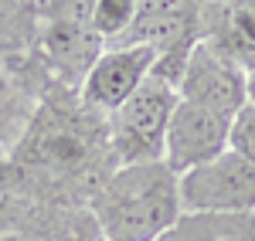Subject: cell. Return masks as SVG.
Returning a JSON list of instances; mask_svg holds the SVG:
<instances>
[{
	"label": "cell",
	"instance_id": "cell-1",
	"mask_svg": "<svg viewBox=\"0 0 255 241\" xmlns=\"http://www.w3.org/2000/svg\"><path fill=\"white\" fill-rule=\"evenodd\" d=\"M116 166L106 119L92 112L85 102L65 105V102H44L38 112H31V122L24 126L20 140L10 146L7 177L10 187L31 183V187H79L89 183L92 197L106 183Z\"/></svg>",
	"mask_w": 255,
	"mask_h": 241
},
{
	"label": "cell",
	"instance_id": "cell-2",
	"mask_svg": "<svg viewBox=\"0 0 255 241\" xmlns=\"http://www.w3.org/2000/svg\"><path fill=\"white\" fill-rule=\"evenodd\" d=\"M89 211L106 241H160L184 221L177 173L163 160L116 166Z\"/></svg>",
	"mask_w": 255,
	"mask_h": 241
},
{
	"label": "cell",
	"instance_id": "cell-3",
	"mask_svg": "<svg viewBox=\"0 0 255 241\" xmlns=\"http://www.w3.org/2000/svg\"><path fill=\"white\" fill-rule=\"evenodd\" d=\"M177 102H180L177 88L157 79H146L106 119V136H109L116 166L163 160V140H167V126Z\"/></svg>",
	"mask_w": 255,
	"mask_h": 241
},
{
	"label": "cell",
	"instance_id": "cell-4",
	"mask_svg": "<svg viewBox=\"0 0 255 241\" xmlns=\"http://www.w3.org/2000/svg\"><path fill=\"white\" fill-rule=\"evenodd\" d=\"M177 190L184 214H255V166L232 150L180 173Z\"/></svg>",
	"mask_w": 255,
	"mask_h": 241
},
{
	"label": "cell",
	"instance_id": "cell-5",
	"mask_svg": "<svg viewBox=\"0 0 255 241\" xmlns=\"http://www.w3.org/2000/svg\"><path fill=\"white\" fill-rule=\"evenodd\" d=\"M180 102H191L201 109H211L218 116H235L238 109L249 102L245 88V72L232 58H225L211 41H197L191 48V58L184 68V79L177 85Z\"/></svg>",
	"mask_w": 255,
	"mask_h": 241
},
{
	"label": "cell",
	"instance_id": "cell-6",
	"mask_svg": "<svg viewBox=\"0 0 255 241\" xmlns=\"http://www.w3.org/2000/svg\"><path fill=\"white\" fill-rule=\"evenodd\" d=\"M153 61H157V51L146 44H109L85 72L79 99L102 119H109L150 79Z\"/></svg>",
	"mask_w": 255,
	"mask_h": 241
},
{
	"label": "cell",
	"instance_id": "cell-7",
	"mask_svg": "<svg viewBox=\"0 0 255 241\" xmlns=\"http://www.w3.org/2000/svg\"><path fill=\"white\" fill-rule=\"evenodd\" d=\"M58 7L51 10L48 27H44V55L51 61V68L65 81H82L85 72L92 68V61L102 55V38L96 34L89 7L92 0H55Z\"/></svg>",
	"mask_w": 255,
	"mask_h": 241
},
{
	"label": "cell",
	"instance_id": "cell-8",
	"mask_svg": "<svg viewBox=\"0 0 255 241\" xmlns=\"http://www.w3.org/2000/svg\"><path fill=\"white\" fill-rule=\"evenodd\" d=\"M228 129H232L228 116H218L191 102H177L163 140V163L180 177L201 163L215 160L228 150Z\"/></svg>",
	"mask_w": 255,
	"mask_h": 241
},
{
	"label": "cell",
	"instance_id": "cell-9",
	"mask_svg": "<svg viewBox=\"0 0 255 241\" xmlns=\"http://www.w3.org/2000/svg\"><path fill=\"white\" fill-rule=\"evenodd\" d=\"M215 20L218 24H208L201 38L249 72L255 65V0H221Z\"/></svg>",
	"mask_w": 255,
	"mask_h": 241
},
{
	"label": "cell",
	"instance_id": "cell-10",
	"mask_svg": "<svg viewBox=\"0 0 255 241\" xmlns=\"http://www.w3.org/2000/svg\"><path fill=\"white\" fill-rule=\"evenodd\" d=\"M160 241H255V214H184V221Z\"/></svg>",
	"mask_w": 255,
	"mask_h": 241
},
{
	"label": "cell",
	"instance_id": "cell-11",
	"mask_svg": "<svg viewBox=\"0 0 255 241\" xmlns=\"http://www.w3.org/2000/svg\"><path fill=\"white\" fill-rule=\"evenodd\" d=\"M89 20L102 41H119L136 20V0H92Z\"/></svg>",
	"mask_w": 255,
	"mask_h": 241
},
{
	"label": "cell",
	"instance_id": "cell-12",
	"mask_svg": "<svg viewBox=\"0 0 255 241\" xmlns=\"http://www.w3.org/2000/svg\"><path fill=\"white\" fill-rule=\"evenodd\" d=\"M27 122H31V109L20 105L14 85L7 81L3 68H0V143H10V146H14V143L20 140V133H24Z\"/></svg>",
	"mask_w": 255,
	"mask_h": 241
},
{
	"label": "cell",
	"instance_id": "cell-13",
	"mask_svg": "<svg viewBox=\"0 0 255 241\" xmlns=\"http://www.w3.org/2000/svg\"><path fill=\"white\" fill-rule=\"evenodd\" d=\"M228 150L238 153L242 160L255 166V102H245L232 116V129H228Z\"/></svg>",
	"mask_w": 255,
	"mask_h": 241
},
{
	"label": "cell",
	"instance_id": "cell-14",
	"mask_svg": "<svg viewBox=\"0 0 255 241\" xmlns=\"http://www.w3.org/2000/svg\"><path fill=\"white\" fill-rule=\"evenodd\" d=\"M245 88H249V102H255V65L245 72Z\"/></svg>",
	"mask_w": 255,
	"mask_h": 241
}]
</instances>
